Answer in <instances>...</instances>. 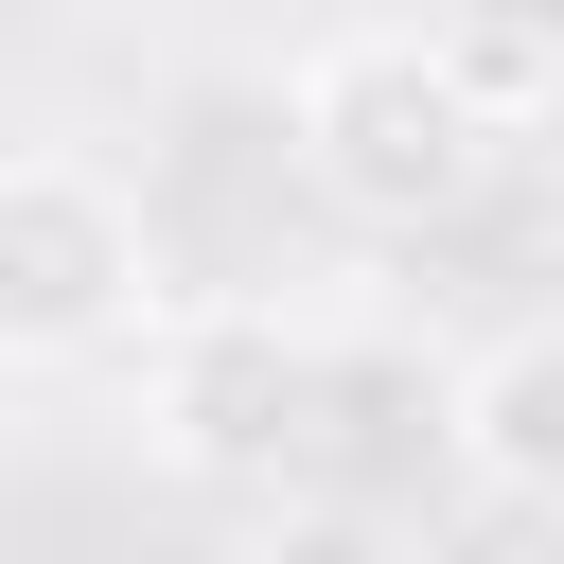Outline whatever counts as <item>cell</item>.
I'll list each match as a JSON object with an SVG mask.
<instances>
[{
  "mask_svg": "<svg viewBox=\"0 0 564 564\" xmlns=\"http://www.w3.org/2000/svg\"><path fill=\"white\" fill-rule=\"evenodd\" d=\"M282 141H300V176H317L352 229H458V212L494 194V159H511V106H494L476 35H441V18H352V35L300 53Z\"/></svg>",
  "mask_w": 564,
  "mask_h": 564,
  "instance_id": "6da1fadb",
  "label": "cell"
},
{
  "mask_svg": "<svg viewBox=\"0 0 564 564\" xmlns=\"http://www.w3.org/2000/svg\"><path fill=\"white\" fill-rule=\"evenodd\" d=\"M317 423H335L317 317H282V300H176L141 335V441L176 476H282Z\"/></svg>",
  "mask_w": 564,
  "mask_h": 564,
  "instance_id": "3957f363",
  "label": "cell"
},
{
  "mask_svg": "<svg viewBox=\"0 0 564 564\" xmlns=\"http://www.w3.org/2000/svg\"><path fill=\"white\" fill-rule=\"evenodd\" d=\"M229 564H405V546H388V529H370L352 494H282V511H264V529H247Z\"/></svg>",
  "mask_w": 564,
  "mask_h": 564,
  "instance_id": "5b68a950",
  "label": "cell"
},
{
  "mask_svg": "<svg viewBox=\"0 0 564 564\" xmlns=\"http://www.w3.org/2000/svg\"><path fill=\"white\" fill-rule=\"evenodd\" d=\"M441 441H458L476 494H511V511L564 529V300L511 317V335H476V370L441 388Z\"/></svg>",
  "mask_w": 564,
  "mask_h": 564,
  "instance_id": "277c9868",
  "label": "cell"
},
{
  "mask_svg": "<svg viewBox=\"0 0 564 564\" xmlns=\"http://www.w3.org/2000/svg\"><path fill=\"white\" fill-rule=\"evenodd\" d=\"M159 317L176 282L141 194L70 141H0V370H88V352H141Z\"/></svg>",
  "mask_w": 564,
  "mask_h": 564,
  "instance_id": "7a4b0ae2",
  "label": "cell"
}]
</instances>
